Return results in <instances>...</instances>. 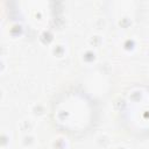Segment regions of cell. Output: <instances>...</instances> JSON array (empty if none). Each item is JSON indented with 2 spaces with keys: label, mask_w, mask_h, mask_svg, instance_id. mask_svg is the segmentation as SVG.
<instances>
[{
  "label": "cell",
  "mask_w": 149,
  "mask_h": 149,
  "mask_svg": "<svg viewBox=\"0 0 149 149\" xmlns=\"http://www.w3.org/2000/svg\"><path fill=\"white\" fill-rule=\"evenodd\" d=\"M51 116L58 129L79 136L93 127L97 120V108L93 99L86 92L79 88H69L52 102Z\"/></svg>",
  "instance_id": "cell-1"
},
{
  "label": "cell",
  "mask_w": 149,
  "mask_h": 149,
  "mask_svg": "<svg viewBox=\"0 0 149 149\" xmlns=\"http://www.w3.org/2000/svg\"><path fill=\"white\" fill-rule=\"evenodd\" d=\"M119 116L126 130L136 136L149 134V85L134 84L122 94Z\"/></svg>",
  "instance_id": "cell-2"
}]
</instances>
